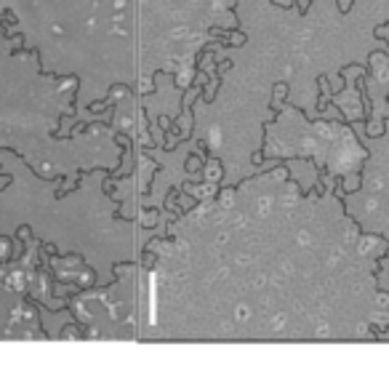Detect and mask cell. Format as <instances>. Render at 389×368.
Here are the masks:
<instances>
[]
</instances>
